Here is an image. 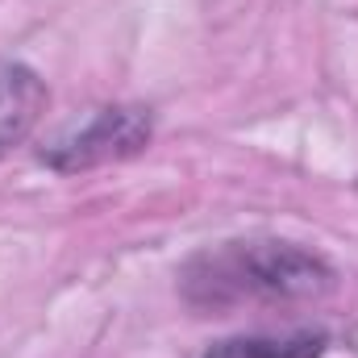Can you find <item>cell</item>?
Returning <instances> with one entry per match:
<instances>
[{"label": "cell", "instance_id": "obj_1", "mask_svg": "<svg viewBox=\"0 0 358 358\" xmlns=\"http://www.w3.org/2000/svg\"><path fill=\"white\" fill-rule=\"evenodd\" d=\"M183 296L196 308H242V304H300L321 300L334 287V267L296 242L250 238L200 250L183 267Z\"/></svg>", "mask_w": 358, "mask_h": 358}, {"label": "cell", "instance_id": "obj_2", "mask_svg": "<svg viewBox=\"0 0 358 358\" xmlns=\"http://www.w3.org/2000/svg\"><path fill=\"white\" fill-rule=\"evenodd\" d=\"M155 138V121L150 108L142 104H108L84 117L80 125L63 129L46 150L42 163L59 176H76V171H92L104 163H121L134 159L138 150H146Z\"/></svg>", "mask_w": 358, "mask_h": 358}, {"label": "cell", "instance_id": "obj_3", "mask_svg": "<svg viewBox=\"0 0 358 358\" xmlns=\"http://www.w3.org/2000/svg\"><path fill=\"white\" fill-rule=\"evenodd\" d=\"M46 108V84L25 63H0V159L21 146Z\"/></svg>", "mask_w": 358, "mask_h": 358}, {"label": "cell", "instance_id": "obj_4", "mask_svg": "<svg viewBox=\"0 0 358 358\" xmlns=\"http://www.w3.org/2000/svg\"><path fill=\"white\" fill-rule=\"evenodd\" d=\"M329 338L321 329H300V334H255V338H225L204 358H321Z\"/></svg>", "mask_w": 358, "mask_h": 358}]
</instances>
